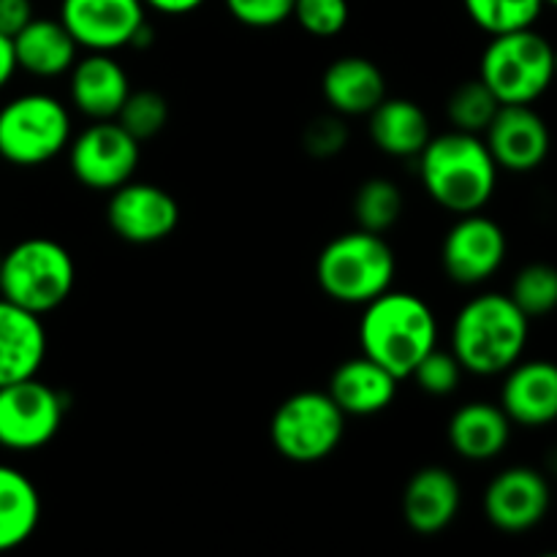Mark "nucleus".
<instances>
[{
    "instance_id": "obj_1",
    "label": "nucleus",
    "mask_w": 557,
    "mask_h": 557,
    "mask_svg": "<svg viewBox=\"0 0 557 557\" xmlns=\"http://www.w3.org/2000/svg\"><path fill=\"white\" fill-rule=\"evenodd\" d=\"M419 180L430 199L451 215L482 212L498 185V163L479 134L446 131L419 152Z\"/></svg>"
},
{
    "instance_id": "obj_2",
    "label": "nucleus",
    "mask_w": 557,
    "mask_h": 557,
    "mask_svg": "<svg viewBox=\"0 0 557 557\" xmlns=\"http://www.w3.org/2000/svg\"><path fill=\"white\" fill-rule=\"evenodd\" d=\"M359 346L364 357L389 370L395 379H411L413 368L438 346V319L422 297L384 292L362 305Z\"/></svg>"
},
{
    "instance_id": "obj_3",
    "label": "nucleus",
    "mask_w": 557,
    "mask_h": 557,
    "mask_svg": "<svg viewBox=\"0 0 557 557\" xmlns=\"http://www.w3.org/2000/svg\"><path fill=\"white\" fill-rule=\"evenodd\" d=\"M531 319L509 294H479L468 299L451 326V354L466 373L500 375L525 354Z\"/></svg>"
},
{
    "instance_id": "obj_4",
    "label": "nucleus",
    "mask_w": 557,
    "mask_h": 557,
    "mask_svg": "<svg viewBox=\"0 0 557 557\" xmlns=\"http://www.w3.org/2000/svg\"><path fill=\"white\" fill-rule=\"evenodd\" d=\"M397 275V259L384 234L346 232L326 243L315 259L321 292L341 305H368L389 292Z\"/></svg>"
},
{
    "instance_id": "obj_5",
    "label": "nucleus",
    "mask_w": 557,
    "mask_h": 557,
    "mask_svg": "<svg viewBox=\"0 0 557 557\" xmlns=\"http://www.w3.org/2000/svg\"><path fill=\"white\" fill-rule=\"evenodd\" d=\"M76 286L74 256L49 237H27L3 253L0 297L36 315H47L69 302Z\"/></svg>"
},
{
    "instance_id": "obj_6",
    "label": "nucleus",
    "mask_w": 557,
    "mask_h": 557,
    "mask_svg": "<svg viewBox=\"0 0 557 557\" xmlns=\"http://www.w3.org/2000/svg\"><path fill=\"white\" fill-rule=\"evenodd\" d=\"M71 112L49 92H25L0 107V158L11 166H41L69 150Z\"/></svg>"
},
{
    "instance_id": "obj_7",
    "label": "nucleus",
    "mask_w": 557,
    "mask_h": 557,
    "mask_svg": "<svg viewBox=\"0 0 557 557\" xmlns=\"http://www.w3.org/2000/svg\"><path fill=\"white\" fill-rule=\"evenodd\" d=\"M555 47L533 27L493 36L482 54L479 79L500 103H533L555 82Z\"/></svg>"
},
{
    "instance_id": "obj_8",
    "label": "nucleus",
    "mask_w": 557,
    "mask_h": 557,
    "mask_svg": "<svg viewBox=\"0 0 557 557\" xmlns=\"http://www.w3.org/2000/svg\"><path fill=\"white\" fill-rule=\"evenodd\" d=\"M346 435V413L330 392L305 389L286 397L270 422V441L286 460L310 466L326 460Z\"/></svg>"
},
{
    "instance_id": "obj_9",
    "label": "nucleus",
    "mask_w": 557,
    "mask_h": 557,
    "mask_svg": "<svg viewBox=\"0 0 557 557\" xmlns=\"http://www.w3.org/2000/svg\"><path fill=\"white\" fill-rule=\"evenodd\" d=\"M141 158V141H136L117 120H92L82 134L69 141V166L76 183L98 194L134 180Z\"/></svg>"
},
{
    "instance_id": "obj_10",
    "label": "nucleus",
    "mask_w": 557,
    "mask_h": 557,
    "mask_svg": "<svg viewBox=\"0 0 557 557\" xmlns=\"http://www.w3.org/2000/svg\"><path fill=\"white\" fill-rule=\"evenodd\" d=\"M65 419V400L38 375L0 386V446L38 451L52 444Z\"/></svg>"
},
{
    "instance_id": "obj_11",
    "label": "nucleus",
    "mask_w": 557,
    "mask_h": 557,
    "mask_svg": "<svg viewBox=\"0 0 557 557\" xmlns=\"http://www.w3.org/2000/svg\"><path fill=\"white\" fill-rule=\"evenodd\" d=\"M506 250L509 243L500 223L482 212H468L457 215V223L446 232L441 245V264L449 281L460 286H479L504 267Z\"/></svg>"
},
{
    "instance_id": "obj_12",
    "label": "nucleus",
    "mask_w": 557,
    "mask_h": 557,
    "mask_svg": "<svg viewBox=\"0 0 557 557\" xmlns=\"http://www.w3.org/2000/svg\"><path fill=\"white\" fill-rule=\"evenodd\" d=\"M60 22L87 52H117L147 25L141 0H60Z\"/></svg>"
},
{
    "instance_id": "obj_13",
    "label": "nucleus",
    "mask_w": 557,
    "mask_h": 557,
    "mask_svg": "<svg viewBox=\"0 0 557 557\" xmlns=\"http://www.w3.org/2000/svg\"><path fill=\"white\" fill-rule=\"evenodd\" d=\"M107 221L125 243L152 245L172 237L180 226V205L161 185L128 180L109 196Z\"/></svg>"
},
{
    "instance_id": "obj_14",
    "label": "nucleus",
    "mask_w": 557,
    "mask_h": 557,
    "mask_svg": "<svg viewBox=\"0 0 557 557\" xmlns=\"http://www.w3.org/2000/svg\"><path fill=\"white\" fill-rule=\"evenodd\" d=\"M482 504L490 525L504 533H525L547 517L553 493L536 468L511 466L487 484Z\"/></svg>"
},
{
    "instance_id": "obj_15",
    "label": "nucleus",
    "mask_w": 557,
    "mask_h": 557,
    "mask_svg": "<svg viewBox=\"0 0 557 557\" xmlns=\"http://www.w3.org/2000/svg\"><path fill=\"white\" fill-rule=\"evenodd\" d=\"M482 139L498 169L515 174H528L542 166L553 147L547 123L533 103H500Z\"/></svg>"
},
{
    "instance_id": "obj_16",
    "label": "nucleus",
    "mask_w": 557,
    "mask_h": 557,
    "mask_svg": "<svg viewBox=\"0 0 557 557\" xmlns=\"http://www.w3.org/2000/svg\"><path fill=\"white\" fill-rule=\"evenodd\" d=\"M462 490L455 473L444 466H424L403 490V520L419 536H438L457 520Z\"/></svg>"
},
{
    "instance_id": "obj_17",
    "label": "nucleus",
    "mask_w": 557,
    "mask_h": 557,
    "mask_svg": "<svg viewBox=\"0 0 557 557\" xmlns=\"http://www.w3.org/2000/svg\"><path fill=\"white\" fill-rule=\"evenodd\" d=\"M69 74L71 107L87 120H114L128 92L134 90L128 71L117 58H112V52H90L82 60L76 58Z\"/></svg>"
},
{
    "instance_id": "obj_18",
    "label": "nucleus",
    "mask_w": 557,
    "mask_h": 557,
    "mask_svg": "<svg viewBox=\"0 0 557 557\" xmlns=\"http://www.w3.org/2000/svg\"><path fill=\"white\" fill-rule=\"evenodd\" d=\"M500 408L511 424L544 428L557 419V364L547 359L517 362L506 370Z\"/></svg>"
},
{
    "instance_id": "obj_19",
    "label": "nucleus",
    "mask_w": 557,
    "mask_h": 557,
    "mask_svg": "<svg viewBox=\"0 0 557 557\" xmlns=\"http://www.w3.org/2000/svg\"><path fill=\"white\" fill-rule=\"evenodd\" d=\"M47 359L41 315L0 297V386L38 375Z\"/></svg>"
},
{
    "instance_id": "obj_20",
    "label": "nucleus",
    "mask_w": 557,
    "mask_h": 557,
    "mask_svg": "<svg viewBox=\"0 0 557 557\" xmlns=\"http://www.w3.org/2000/svg\"><path fill=\"white\" fill-rule=\"evenodd\" d=\"M321 92L332 112L343 117H364L386 98V76L362 54H346L326 65Z\"/></svg>"
},
{
    "instance_id": "obj_21",
    "label": "nucleus",
    "mask_w": 557,
    "mask_h": 557,
    "mask_svg": "<svg viewBox=\"0 0 557 557\" xmlns=\"http://www.w3.org/2000/svg\"><path fill=\"white\" fill-rule=\"evenodd\" d=\"M400 379L370 357L346 359L330 379V397L346 417H375L397 397Z\"/></svg>"
},
{
    "instance_id": "obj_22",
    "label": "nucleus",
    "mask_w": 557,
    "mask_h": 557,
    "mask_svg": "<svg viewBox=\"0 0 557 557\" xmlns=\"http://www.w3.org/2000/svg\"><path fill=\"white\" fill-rule=\"evenodd\" d=\"M449 444L462 460L487 462L504 455L511 438V419L495 403L473 400L457 408L449 419Z\"/></svg>"
},
{
    "instance_id": "obj_23",
    "label": "nucleus",
    "mask_w": 557,
    "mask_h": 557,
    "mask_svg": "<svg viewBox=\"0 0 557 557\" xmlns=\"http://www.w3.org/2000/svg\"><path fill=\"white\" fill-rule=\"evenodd\" d=\"M16 65L38 79H54L74 69L79 44L60 20L33 16L14 36Z\"/></svg>"
},
{
    "instance_id": "obj_24",
    "label": "nucleus",
    "mask_w": 557,
    "mask_h": 557,
    "mask_svg": "<svg viewBox=\"0 0 557 557\" xmlns=\"http://www.w3.org/2000/svg\"><path fill=\"white\" fill-rule=\"evenodd\" d=\"M368 131L373 145L384 156L417 158L433 136L430 120L417 101L386 96L373 112L368 114Z\"/></svg>"
},
{
    "instance_id": "obj_25",
    "label": "nucleus",
    "mask_w": 557,
    "mask_h": 557,
    "mask_svg": "<svg viewBox=\"0 0 557 557\" xmlns=\"http://www.w3.org/2000/svg\"><path fill=\"white\" fill-rule=\"evenodd\" d=\"M38 522H41L38 487L14 466L0 462V553L22 547L36 533Z\"/></svg>"
},
{
    "instance_id": "obj_26",
    "label": "nucleus",
    "mask_w": 557,
    "mask_h": 557,
    "mask_svg": "<svg viewBox=\"0 0 557 557\" xmlns=\"http://www.w3.org/2000/svg\"><path fill=\"white\" fill-rule=\"evenodd\" d=\"M403 205L406 199L395 180H364L354 196V221H357V228H364V232L386 234L400 221Z\"/></svg>"
},
{
    "instance_id": "obj_27",
    "label": "nucleus",
    "mask_w": 557,
    "mask_h": 557,
    "mask_svg": "<svg viewBox=\"0 0 557 557\" xmlns=\"http://www.w3.org/2000/svg\"><path fill=\"white\" fill-rule=\"evenodd\" d=\"M498 109L500 101L482 79L462 82L446 98V117H449L451 128L466 131V134L482 136L487 125L493 123L495 114H498Z\"/></svg>"
},
{
    "instance_id": "obj_28",
    "label": "nucleus",
    "mask_w": 557,
    "mask_h": 557,
    "mask_svg": "<svg viewBox=\"0 0 557 557\" xmlns=\"http://www.w3.org/2000/svg\"><path fill=\"white\" fill-rule=\"evenodd\" d=\"M466 14L476 27H482L490 36L500 33L525 30L536 25L542 16L544 0H462Z\"/></svg>"
},
{
    "instance_id": "obj_29",
    "label": "nucleus",
    "mask_w": 557,
    "mask_h": 557,
    "mask_svg": "<svg viewBox=\"0 0 557 557\" xmlns=\"http://www.w3.org/2000/svg\"><path fill=\"white\" fill-rule=\"evenodd\" d=\"M509 297L528 319L549 315L557 308V267L544 261L522 267L511 283Z\"/></svg>"
},
{
    "instance_id": "obj_30",
    "label": "nucleus",
    "mask_w": 557,
    "mask_h": 557,
    "mask_svg": "<svg viewBox=\"0 0 557 557\" xmlns=\"http://www.w3.org/2000/svg\"><path fill=\"white\" fill-rule=\"evenodd\" d=\"M169 101L158 90H131L117 112V123L134 136L136 141H147L161 134L169 123Z\"/></svg>"
},
{
    "instance_id": "obj_31",
    "label": "nucleus",
    "mask_w": 557,
    "mask_h": 557,
    "mask_svg": "<svg viewBox=\"0 0 557 557\" xmlns=\"http://www.w3.org/2000/svg\"><path fill=\"white\" fill-rule=\"evenodd\" d=\"M292 20L313 38H335L351 20L348 0H294Z\"/></svg>"
},
{
    "instance_id": "obj_32",
    "label": "nucleus",
    "mask_w": 557,
    "mask_h": 557,
    "mask_svg": "<svg viewBox=\"0 0 557 557\" xmlns=\"http://www.w3.org/2000/svg\"><path fill=\"white\" fill-rule=\"evenodd\" d=\"M462 364L457 362V357L451 351H441L438 346L422 359V362L413 368L411 379L417 381L419 389L424 395H433V397H446L451 392H457L462 381Z\"/></svg>"
},
{
    "instance_id": "obj_33",
    "label": "nucleus",
    "mask_w": 557,
    "mask_h": 557,
    "mask_svg": "<svg viewBox=\"0 0 557 557\" xmlns=\"http://www.w3.org/2000/svg\"><path fill=\"white\" fill-rule=\"evenodd\" d=\"M348 125L346 117L337 112L319 114L310 120L302 131V147L313 158H335L346 150Z\"/></svg>"
},
{
    "instance_id": "obj_34",
    "label": "nucleus",
    "mask_w": 557,
    "mask_h": 557,
    "mask_svg": "<svg viewBox=\"0 0 557 557\" xmlns=\"http://www.w3.org/2000/svg\"><path fill=\"white\" fill-rule=\"evenodd\" d=\"M228 14L245 27L267 30L292 20L294 0H223Z\"/></svg>"
},
{
    "instance_id": "obj_35",
    "label": "nucleus",
    "mask_w": 557,
    "mask_h": 557,
    "mask_svg": "<svg viewBox=\"0 0 557 557\" xmlns=\"http://www.w3.org/2000/svg\"><path fill=\"white\" fill-rule=\"evenodd\" d=\"M33 0H0V33L14 38L33 20Z\"/></svg>"
},
{
    "instance_id": "obj_36",
    "label": "nucleus",
    "mask_w": 557,
    "mask_h": 557,
    "mask_svg": "<svg viewBox=\"0 0 557 557\" xmlns=\"http://www.w3.org/2000/svg\"><path fill=\"white\" fill-rule=\"evenodd\" d=\"M147 9L158 11V14H169V16H183L190 14V11L201 9L207 0H141Z\"/></svg>"
},
{
    "instance_id": "obj_37",
    "label": "nucleus",
    "mask_w": 557,
    "mask_h": 557,
    "mask_svg": "<svg viewBox=\"0 0 557 557\" xmlns=\"http://www.w3.org/2000/svg\"><path fill=\"white\" fill-rule=\"evenodd\" d=\"M16 69H20V65H16V54H14V38L0 33V90L14 79Z\"/></svg>"
},
{
    "instance_id": "obj_38",
    "label": "nucleus",
    "mask_w": 557,
    "mask_h": 557,
    "mask_svg": "<svg viewBox=\"0 0 557 557\" xmlns=\"http://www.w3.org/2000/svg\"><path fill=\"white\" fill-rule=\"evenodd\" d=\"M553 65H555V79H557V47H555V54H553Z\"/></svg>"
},
{
    "instance_id": "obj_39",
    "label": "nucleus",
    "mask_w": 557,
    "mask_h": 557,
    "mask_svg": "<svg viewBox=\"0 0 557 557\" xmlns=\"http://www.w3.org/2000/svg\"><path fill=\"white\" fill-rule=\"evenodd\" d=\"M544 3H549V5H555V9H557V0H544Z\"/></svg>"
},
{
    "instance_id": "obj_40",
    "label": "nucleus",
    "mask_w": 557,
    "mask_h": 557,
    "mask_svg": "<svg viewBox=\"0 0 557 557\" xmlns=\"http://www.w3.org/2000/svg\"><path fill=\"white\" fill-rule=\"evenodd\" d=\"M0 264H3V250H0Z\"/></svg>"
}]
</instances>
